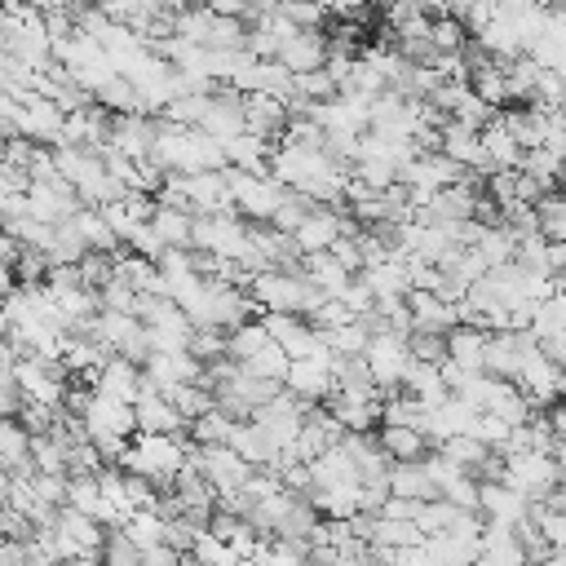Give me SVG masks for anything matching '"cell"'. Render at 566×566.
<instances>
[{"label":"cell","instance_id":"52a82bcc","mask_svg":"<svg viewBox=\"0 0 566 566\" xmlns=\"http://www.w3.org/2000/svg\"><path fill=\"white\" fill-rule=\"evenodd\" d=\"M159 124H164V115L155 119L150 111H128V115H111V137H106V146L142 164V159H150V150H155Z\"/></svg>","mask_w":566,"mask_h":566},{"label":"cell","instance_id":"8fae6325","mask_svg":"<svg viewBox=\"0 0 566 566\" xmlns=\"http://www.w3.org/2000/svg\"><path fill=\"white\" fill-rule=\"evenodd\" d=\"M283 389H292L301 402L318 407V402H327V394L336 389V380H332V367L323 358H292V367L283 376Z\"/></svg>","mask_w":566,"mask_h":566},{"label":"cell","instance_id":"7bdbcfd3","mask_svg":"<svg viewBox=\"0 0 566 566\" xmlns=\"http://www.w3.org/2000/svg\"><path fill=\"white\" fill-rule=\"evenodd\" d=\"M142 557H146V566H181L186 562V553L172 544H150V548H142Z\"/></svg>","mask_w":566,"mask_h":566},{"label":"cell","instance_id":"f1b7e54d","mask_svg":"<svg viewBox=\"0 0 566 566\" xmlns=\"http://www.w3.org/2000/svg\"><path fill=\"white\" fill-rule=\"evenodd\" d=\"M164 394L172 398V407L181 411L186 424L199 420V416H208V411L217 407V398H212V389H208L203 380H186V385H172V389H164Z\"/></svg>","mask_w":566,"mask_h":566},{"label":"cell","instance_id":"836d02e7","mask_svg":"<svg viewBox=\"0 0 566 566\" xmlns=\"http://www.w3.org/2000/svg\"><path fill=\"white\" fill-rule=\"evenodd\" d=\"M230 429H234V416H226L221 407H212L208 416H199V420H190V424H186V433H190V442H195V447L230 442Z\"/></svg>","mask_w":566,"mask_h":566},{"label":"cell","instance_id":"7a4b0ae2","mask_svg":"<svg viewBox=\"0 0 566 566\" xmlns=\"http://www.w3.org/2000/svg\"><path fill=\"white\" fill-rule=\"evenodd\" d=\"M248 292L261 314H270V310L274 314H310L323 301L318 283L305 270H256L248 279Z\"/></svg>","mask_w":566,"mask_h":566},{"label":"cell","instance_id":"cb8c5ba5","mask_svg":"<svg viewBox=\"0 0 566 566\" xmlns=\"http://www.w3.org/2000/svg\"><path fill=\"white\" fill-rule=\"evenodd\" d=\"M482 150H486V168H522V146H517V137L500 124V115H495V124H486L482 128Z\"/></svg>","mask_w":566,"mask_h":566},{"label":"cell","instance_id":"30bf717a","mask_svg":"<svg viewBox=\"0 0 566 566\" xmlns=\"http://www.w3.org/2000/svg\"><path fill=\"white\" fill-rule=\"evenodd\" d=\"M438 150L447 159H455L460 168H469V172H491L486 168V150H482V128H473L464 119H447L438 128Z\"/></svg>","mask_w":566,"mask_h":566},{"label":"cell","instance_id":"ffe728a7","mask_svg":"<svg viewBox=\"0 0 566 566\" xmlns=\"http://www.w3.org/2000/svg\"><path fill=\"white\" fill-rule=\"evenodd\" d=\"M221 146H226L230 168H239V172H270V155H274V142H270V137L239 133V137H230V142H221Z\"/></svg>","mask_w":566,"mask_h":566},{"label":"cell","instance_id":"7402d4cb","mask_svg":"<svg viewBox=\"0 0 566 566\" xmlns=\"http://www.w3.org/2000/svg\"><path fill=\"white\" fill-rule=\"evenodd\" d=\"M402 394H411L416 402H424V407H442L447 398H451V389H447V380H442V367L438 363H411V371H407V380H402Z\"/></svg>","mask_w":566,"mask_h":566},{"label":"cell","instance_id":"4dcf8cb0","mask_svg":"<svg viewBox=\"0 0 566 566\" xmlns=\"http://www.w3.org/2000/svg\"><path fill=\"white\" fill-rule=\"evenodd\" d=\"M265 345H270V332H265L261 318H256V323H239V327L226 332V358H234V363H248V358L261 354Z\"/></svg>","mask_w":566,"mask_h":566},{"label":"cell","instance_id":"7c38bea8","mask_svg":"<svg viewBox=\"0 0 566 566\" xmlns=\"http://www.w3.org/2000/svg\"><path fill=\"white\" fill-rule=\"evenodd\" d=\"M478 513L486 522H504V526H517L531 517V500L517 495L509 482H478Z\"/></svg>","mask_w":566,"mask_h":566},{"label":"cell","instance_id":"5b68a950","mask_svg":"<svg viewBox=\"0 0 566 566\" xmlns=\"http://www.w3.org/2000/svg\"><path fill=\"white\" fill-rule=\"evenodd\" d=\"M500 482H509L517 495L539 504V500H548L557 491L562 469H557V460L548 451H513V455H504V478Z\"/></svg>","mask_w":566,"mask_h":566},{"label":"cell","instance_id":"b9f144b4","mask_svg":"<svg viewBox=\"0 0 566 566\" xmlns=\"http://www.w3.org/2000/svg\"><path fill=\"white\" fill-rule=\"evenodd\" d=\"M22 407H27V398L13 380V367H0V416H22Z\"/></svg>","mask_w":566,"mask_h":566},{"label":"cell","instance_id":"f546056e","mask_svg":"<svg viewBox=\"0 0 566 566\" xmlns=\"http://www.w3.org/2000/svg\"><path fill=\"white\" fill-rule=\"evenodd\" d=\"M186 562H195V566H243V557H239L221 535H212L208 526L195 535V544H190Z\"/></svg>","mask_w":566,"mask_h":566},{"label":"cell","instance_id":"484cf974","mask_svg":"<svg viewBox=\"0 0 566 566\" xmlns=\"http://www.w3.org/2000/svg\"><path fill=\"white\" fill-rule=\"evenodd\" d=\"M71 221H75V230H80V239L88 243V252H111V256H115V252L124 248V243L115 239V230L106 226V217H102V208H88V203H84V208H80V212H75Z\"/></svg>","mask_w":566,"mask_h":566},{"label":"cell","instance_id":"9a60e30c","mask_svg":"<svg viewBox=\"0 0 566 566\" xmlns=\"http://www.w3.org/2000/svg\"><path fill=\"white\" fill-rule=\"evenodd\" d=\"M133 411H137V433H186V420L164 389H146L133 402Z\"/></svg>","mask_w":566,"mask_h":566},{"label":"cell","instance_id":"4fadbf2b","mask_svg":"<svg viewBox=\"0 0 566 566\" xmlns=\"http://www.w3.org/2000/svg\"><path fill=\"white\" fill-rule=\"evenodd\" d=\"M146 371V385L150 389H172V385H186V380H199L203 376V363L190 354V349H172V354H150L142 363Z\"/></svg>","mask_w":566,"mask_h":566},{"label":"cell","instance_id":"d590c367","mask_svg":"<svg viewBox=\"0 0 566 566\" xmlns=\"http://www.w3.org/2000/svg\"><path fill=\"white\" fill-rule=\"evenodd\" d=\"M243 367H248L252 376H261V380H274V385H283V376H287L292 358L283 354V345H274V340H270V345H265L261 354H252V358H248Z\"/></svg>","mask_w":566,"mask_h":566},{"label":"cell","instance_id":"7dc6e473","mask_svg":"<svg viewBox=\"0 0 566 566\" xmlns=\"http://www.w3.org/2000/svg\"><path fill=\"white\" fill-rule=\"evenodd\" d=\"M367 4H371V9H380V13H389V9L398 4V0H367Z\"/></svg>","mask_w":566,"mask_h":566},{"label":"cell","instance_id":"ba28073f","mask_svg":"<svg viewBox=\"0 0 566 566\" xmlns=\"http://www.w3.org/2000/svg\"><path fill=\"white\" fill-rule=\"evenodd\" d=\"M88 385H93L97 394H111V398H124V402H137V398L150 389L142 363H133V358H124V354H106Z\"/></svg>","mask_w":566,"mask_h":566},{"label":"cell","instance_id":"44dd1931","mask_svg":"<svg viewBox=\"0 0 566 566\" xmlns=\"http://www.w3.org/2000/svg\"><path fill=\"white\" fill-rule=\"evenodd\" d=\"M389 495H402V500H438V486L424 469V460H398L389 469Z\"/></svg>","mask_w":566,"mask_h":566},{"label":"cell","instance_id":"8d00e7d4","mask_svg":"<svg viewBox=\"0 0 566 566\" xmlns=\"http://www.w3.org/2000/svg\"><path fill=\"white\" fill-rule=\"evenodd\" d=\"M460 513H464L460 504H451V500H442V495H438V500H424V504H420L416 526H420L424 535H438V531H451V522H455Z\"/></svg>","mask_w":566,"mask_h":566},{"label":"cell","instance_id":"83f0119b","mask_svg":"<svg viewBox=\"0 0 566 566\" xmlns=\"http://www.w3.org/2000/svg\"><path fill=\"white\" fill-rule=\"evenodd\" d=\"M531 336L535 340H544V336H557V332H566V292H548L544 301H535L531 305Z\"/></svg>","mask_w":566,"mask_h":566},{"label":"cell","instance_id":"3957f363","mask_svg":"<svg viewBox=\"0 0 566 566\" xmlns=\"http://www.w3.org/2000/svg\"><path fill=\"white\" fill-rule=\"evenodd\" d=\"M226 177H230V203L248 221H274V212L283 208V199L292 190L274 172H239V168H226Z\"/></svg>","mask_w":566,"mask_h":566},{"label":"cell","instance_id":"ab89813d","mask_svg":"<svg viewBox=\"0 0 566 566\" xmlns=\"http://www.w3.org/2000/svg\"><path fill=\"white\" fill-rule=\"evenodd\" d=\"M411 358L420 363H442L447 358V332H407Z\"/></svg>","mask_w":566,"mask_h":566},{"label":"cell","instance_id":"603a6c76","mask_svg":"<svg viewBox=\"0 0 566 566\" xmlns=\"http://www.w3.org/2000/svg\"><path fill=\"white\" fill-rule=\"evenodd\" d=\"M305 274L318 283L323 296H345V287L358 279L354 270H345V265L332 256V248H327V252H310V256H305Z\"/></svg>","mask_w":566,"mask_h":566},{"label":"cell","instance_id":"277c9868","mask_svg":"<svg viewBox=\"0 0 566 566\" xmlns=\"http://www.w3.org/2000/svg\"><path fill=\"white\" fill-rule=\"evenodd\" d=\"M363 363H367L371 380L385 389V398L398 394L402 380H407V371H411V363H416L411 358V345H407V332H371V340L363 349Z\"/></svg>","mask_w":566,"mask_h":566},{"label":"cell","instance_id":"e0dca14e","mask_svg":"<svg viewBox=\"0 0 566 566\" xmlns=\"http://www.w3.org/2000/svg\"><path fill=\"white\" fill-rule=\"evenodd\" d=\"M376 438H380V447H385V455L394 464L398 460H424L433 451V438L424 429H416V424H389V420H380L376 424Z\"/></svg>","mask_w":566,"mask_h":566},{"label":"cell","instance_id":"f6af8a7d","mask_svg":"<svg viewBox=\"0 0 566 566\" xmlns=\"http://www.w3.org/2000/svg\"><path fill=\"white\" fill-rule=\"evenodd\" d=\"M544 420H548V429H553V433L566 442V394H562V398H557V402L544 411Z\"/></svg>","mask_w":566,"mask_h":566},{"label":"cell","instance_id":"e575fe53","mask_svg":"<svg viewBox=\"0 0 566 566\" xmlns=\"http://www.w3.org/2000/svg\"><path fill=\"white\" fill-rule=\"evenodd\" d=\"M124 531L133 535V544H137V548L164 544V513H159V509H137V513H128Z\"/></svg>","mask_w":566,"mask_h":566},{"label":"cell","instance_id":"d4e9b609","mask_svg":"<svg viewBox=\"0 0 566 566\" xmlns=\"http://www.w3.org/2000/svg\"><path fill=\"white\" fill-rule=\"evenodd\" d=\"M93 102L102 106V111H111V115H128V111H146L142 106V93H137V84L128 80V75H111L106 84H97L93 88Z\"/></svg>","mask_w":566,"mask_h":566},{"label":"cell","instance_id":"9c48e42d","mask_svg":"<svg viewBox=\"0 0 566 566\" xmlns=\"http://www.w3.org/2000/svg\"><path fill=\"white\" fill-rule=\"evenodd\" d=\"M407 318H411V332H451L460 323V305L433 287H411L407 292Z\"/></svg>","mask_w":566,"mask_h":566},{"label":"cell","instance_id":"c3c4849f","mask_svg":"<svg viewBox=\"0 0 566 566\" xmlns=\"http://www.w3.org/2000/svg\"><path fill=\"white\" fill-rule=\"evenodd\" d=\"M553 287H557V292H566V270H562V274H553Z\"/></svg>","mask_w":566,"mask_h":566},{"label":"cell","instance_id":"5bb4252c","mask_svg":"<svg viewBox=\"0 0 566 566\" xmlns=\"http://www.w3.org/2000/svg\"><path fill=\"white\" fill-rule=\"evenodd\" d=\"M327 31H296L292 40H283L279 49V62L292 71V75H305V71H323L327 66Z\"/></svg>","mask_w":566,"mask_h":566},{"label":"cell","instance_id":"d6986e66","mask_svg":"<svg viewBox=\"0 0 566 566\" xmlns=\"http://www.w3.org/2000/svg\"><path fill=\"white\" fill-rule=\"evenodd\" d=\"M230 447H234L252 469H279V447L261 433L256 420H234V429H230Z\"/></svg>","mask_w":566,"mask_h":566},{"label":"cell","instance_id":"60d3db41","mask_svg":"<svg viewBox=\"0 0 566 566\" xmlns=\"http://www.w3.org/2000/svg\"><path fill=\"white\" fill-rule=\"evenodd\" d=\"M469 433H473L478 442H486V447H495V451H500V447L509 442L513 424H509V420H500L495 411H478V420H473V429H469Z\"/></svg>","mask_w":566,"mask_h":566},{"label":"cell","instance_id":"2e32d148","mask_svg":"<svg viewBox=\"0 0 566 566\" xmlns=\"http://www.w3.org/2000/svg\"><path fill=\"white\" fill-rule=\"evenodd\" d=\"M486 327H473V323H455L447 332V358L460 367V371H486Z\"/></svg>","mask_w":566,"mask_h":566},{"label":"cell","instance_id":"ee69618b","mask_svg":"<svg viewBox=\"0 0 566 566\" xmlns=\"http://www.w3.org/2000/svg\"><path fill=\"white\" fill-rule=\"evenodd\" d=\"M323 4H327V13H332V18H354V22L371 9L367 0H323Z\"/></svg>","mask_w":566,"mask_h":566},{"label":"cell","instance_id":"bcb514c9","mask_svg":"<svg viewBox=\"0 0 566 566\" xmlns=\"http://www.w3.org/2000/svg\"><path fill=\"white\" fill-rule=\"evenodd\" d=\"M155 13H164V18H177L181 9H190V0H146Z\"/></svg>","mask_w":566,"mask_h":566},{"label":"cell","instance_id":"6da1fadb","mask_svg":"<svg viewBox=\"0 0 566 566\" xmlns=\"http://www.w3.org/2000/svg\"><path fill=\"white\" fill-rule=\"evenodd\" d=\"M190 460V442H181V433H133L128 451L119 455V469L150 478L159 491L172 486V478L186 469Z\"/></svg>","mask_w":566,"mask_h":566},{"label":"cell","instance_id":"74e56055","mask_svg":"<svg viewBox=\"0 0 566 566\" xmlns=\"http://www.w3.org/2000/svg\"><path fill=\"white\" fill-rule=\"evenodd\" d=\"M531 522L548 535V544H553V548H566V509H557V504L539 500V504H531Z\"/></svg>","mask_w":566,"mask_h":566},{"label":"cell","instance_id":"f35d334b","mask_svg":"<svg viewBox=\"0 0 566 566\" xmlns=\"http://www.w3.org/2000/svg\"><path fill=\"white\" fill-rule=\"evenodd\" d=\"M513 531H517V544H522V553H526V562H531V566H544V562L557 553V548L548 544V535H544L531 517H526V522H517Z\"/></svg>","mask_w":566,"mask_h":566},{"label":"cell","instance_id":"4316f807","mask_svg":"<svg viewBox=\"0 0 566 566\" xmlns=\"http://www.w3.org/2000/svg\"><path fill=\"white\" fill-rule=\"evenodd\" d=\"M318 336H323V345H327L332 354H340V358H358V354L367 349V340H371V327H367V318H349V323L323 327Z\"/></svg>","mask_w":566,"mask_h":566},{"label":"cell","instance_id":"d6a6232c","mask_svg":"<svg viewBox=\"0 0 566 566\" xmlns=\"http://www.w3.org/2000/svg\"><path fill=\"white\" fill-rule=\"evenodd\" d=\"M102 566H146L142 548L133 544V535L124 526H106V539H102Z\"/></svg>","mask_w":566,"mask_h":566},{"label":"cell","instance_id":"1f68e13d","mask_svg":"<svg viewBox=\"0 0 566 566\" xmlns=\"http://www.w3.org/2000/svg\"><path fill=\"white\" fill-rule=\"evenodd\" d=\"M535 217H539V234L553 243H566V186L548 190L535 199Z\"/></svg>","mask_w":566,"mask_h":566},{"label":"cell","instance_id":"ac0fdd59","mask_svg":"<svg viewBox=\"0 0 566 566\" xmlns=\"http://www.w3.org/2000/svg\"><path fill=\"white\" fill-rule=\"evenodd\" d=\"M150 230L159 234V243H164V248H190V239H195V212H190V208H181V203L155 199Z\"/></svg>","mask_w":566,"mask_h":566},{"label":"cell","instance_id":"8992f818","mask_svg":"<svg viewBox=\"0 0 566 566\" xmlns=\"http://www.w3.org/2000/svg\"><path fill=\"white\" fill-rule=\"evenodd\" d=\"M190 464L212 482L217 495L243 491L248 478H252V464H248L230 442H217V447H195V442H190Z\"/></svg>","mask_w":566,"mask_h":566},{"label":"cell","instance_id":"681fc988","mask_svg":"<svg viewBox=\"0 0 566 566\" xmlns=\"http://www.w3.org/2000/svg\"><path fill=\"white\" fill-rule=\"evenodd\" d=\"M181 566H195V562H181Z\"/></svg>","mask_w":566,"mask_h":566}]
</instances>
